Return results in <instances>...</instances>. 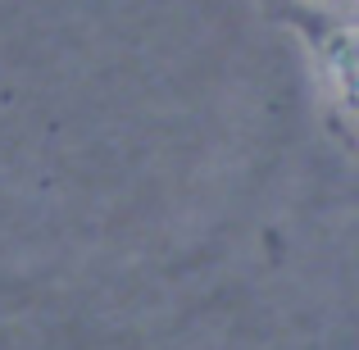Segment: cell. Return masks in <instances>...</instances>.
<instances>
[{
	"label": "cell",
	"mask_w": 359,
	"mask_h": 350,
	"mask_svg": "<svg viewBox=\"0 0 359 350\" xmlns=\"http://www.w3.org/2000/svg\"><path fill=\"white\" fill-rule=\"evenodd\" d=\"M346 55H351V60H346V96L359 105V46H355V51H346Z\"/></svg>",
	"instance_id": "cell-1"
}]
</instances>
